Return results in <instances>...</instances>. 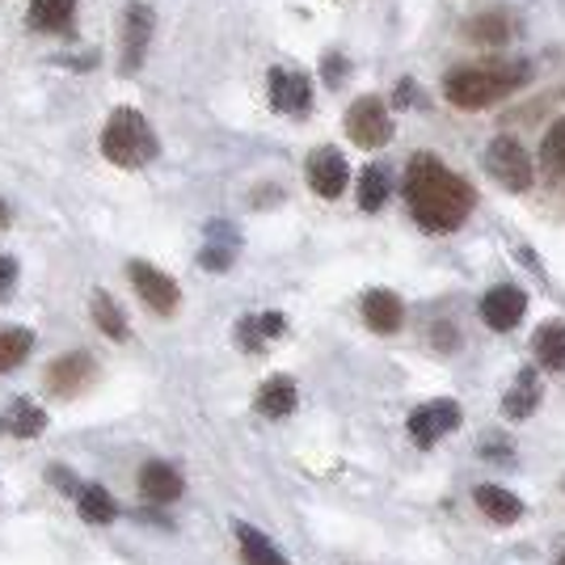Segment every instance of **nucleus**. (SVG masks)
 I'll return each mask as SVG.
<instances>
[{"label":"nucleus","mask_w":565,"mask_h":565,"mask_svg":"<svg viewBox=\"0 0 565 565\" xmlns=\"http://www.w3.org/2000/svg\"><path fill=\"white\" fill-rule=\"evenodd\" d=\"M405 203H409V215L418 220V228H426V233H456L469 220L477 194L439 157L418 152L405 166Z\"/></svg>","instance_id":"obj_1"},{"label":"nucleus","mask_w":565,"mask_h":565,"mask_svg":"<svg viewBox=\"0 0 565 565\" xmlns=\"http://www.w3.org/2000/svg\"><path fill=\"white\" fill-rule=\"evenodd\" d=\"M523 81H527V64H472V68L451 72L444 81V94L460 110H486L507 94H515Z\"/></svg>","instance_id":"obj_2"},{"label":"nucleus","mask_w":565,"mask_h":565,"mask_svg":"<svg viewBox=\"0 0 565 565\" xmlns=\"http://www.w3.org/2000/svg\"><path fill=\"white\" fill-rule=\"evenodd\" d=\"M161 143L152 122L131 110V106H118L115 115L106 118V131H102V157L118 169H143L148 161H157Z\"/></svg>","instance_id":"obj_3"},{"label":"nucleus","mask_w":565,"mask_h":565,"mask_svg":"<svg viewBox=\"0 0 565 565\" xmlns=\"http://www.w3.org/2000/svg\"><path fill=\"white\" fill-rule=\"evenodd\" d=\"M127 279H131L136 296H140L157 317H173L178 305H182V287L169 279L166 270H157L152 262H127Z\"/></svg>","instance_id":"obj_4"},{"label":"nucleus","mask_w":565,"mask_h":565,"mask_svg":"<svg viewBox=\"0 0 565 565\" xmlns=\"http://www.w3.org/2000/svg\"><path fill=\"white\" fill-rule=\"evenodd\" d=\"M347 136H351L359 148H384L393 140V115L380 97H359L351 110H347Z\"/></svg>","instance_id":"obj_5"},{"label":"nucleus","mask_w":565,"mask_h":565,"mask_svg":"<svg viewBox=\"0 0 565 565\" xmlns=\"http://www.w3.org/2000/svg\"><path fill=\"white\" fill-rule=\"evenodd\" d=\"M465 423V414H460V405L456 401H426L418 409H409V418H405V430H409V439L418 444V448H435L448 430Z\"/></svg>","instance_id":"obj_6"},{"label":"nucleus","mask_w":565,"mask_h":565,"mask_svg":"<svg viewBox=\"0 0 565 565\" xmlns=\"http://www.w3.org/2000/svg\"><path fill=\"white\" fill-rule=\"evenodd\" d=\"M486 169H490L507 190H527L532 178H536L527 148L519 140H511V136H498V140L486 148Z\"/></svg>","instance_id":"obj_7"},{"label":"nucleus","mask_w":565,"mask_h":565,"mask_svg":"<svg viewBox=\"0 0 565 565\" xmlns=\"http://www.w3.org/2000/svg\"><path fill=\"white\" fill-rule=\"evenodd\" d=\"M481 321L498 333H511L523 321V312H527V296H523V287H511V282H502V287H490L486 296H481Z\"/></svg>","instance_id":"obj_8"},{"label":"nucleus","mask_w":565,"mask_h":565,"mask_svg":"<svg viewBox=\"0 0 565 565\" xmlns=\"http://www.w3.org/2000/svg\"><path fill=\"white\" fill-rule=\"evenodd\" d=\"M152 9L148 4H127V13H122V72L131 76V72H140L143 55H148V43H152Z\"/></svg>","instance_id":"obj_9"},{"label":"nucleus","mask_w":565,"mask_h":565,"mask_svg":"<svg viewBox=\"0 0 565 565\" xmlns=\"http://www.w3.org/2000/svg\"><path fill=\"white\" fill-rule=\"evenodd\" d=\"M94 376H97L94 354L68 351L64 359H55L47 367V393L51 397H76L85 384H94Z\"/></svg>","instance_id":"obj_10"},{"label":"nucleus","mask_w":565,"mask_h":565,"mask_svg":"<svg viewBox=\"0 0 565 565\" xmlns=\"http://www.w3.org/2000/svg\"><path fill=\"white\" fill-rule=\"evenodd\" d=\"M270 106L279 115L291 118H305L308 106H312V85H308L305 72H291V68H270Z\"/></svg>","instance_id":"obj_11"},{"label":"nucleus","mask_w":565,"mask_h":565,"mask_svg":"<svg viewBox=\"0 0 565 565\" xmlns=\"http://www.w3.org/2000/svg\"><path fill=\"white\" fill-rule=\"evenodd\" d=\"M308 186L312 194H321V199H338L347 182H351V169H347V157L338 152V148H317L312 157H308Z\"/></svg>","instance_id":"obj_12"},{"label":"nucleus","mask_w":565,"mask_h":565,"mask_svg":"<svg viewBox=\"0 0 565 565\" xmlns=\"http://www.w3.org/2000/svg\"><path fill=\"white\" fill-rule=\"evenodd\" d=\"M541 372L536 367H523L515 380H511V388H507V397H502V414L511 418V423H527L532 414H536V405H541Z\"/></svg>","instance_id":"obj_13"},{"label":"nucleus","mask_w":565,"mask_h":565,"mask_svg":"<svg viewBox=\"0 0 565 565\" xmlns=\"http://www.w3.org/2000/svg\"><path fill=\"white\" fill-rule=\"evenodd\" d=\"M296 405H300V393H296V380L291 376L262 380L258 397H254V409H258L262 418H270V423L291 418V414H296Z\"/></svg>","instance_id":"obj_14"},{"label":"nucleus","mask_w":565,"mask_h":565,"mask_svg":"<svg viewBox=\"0 0 565 565\" xmlns=\"http://www.w3.org/2000/svg\"><path fill=\"white\" fill-rule=\"evenodd\" d=\"M363 321H367V330L372 333H397L405 326V305H401L397 291H367L363 296Z\"/></svg>","instance_id":"obj_15"},{"label":"nucleus","mask_w":565,"mask_h":565,"mask_svg":"<svg viewBox=\"0 0 565 565\" xmlns=\"http://www.w3.org/2000/svg\"><path fill=\"white\" fill-rule=\"evenodd\" d=\"M186 490V481H182V472L166 465V460H148L140 469V494L148 502H178Z\"/></svg>","instance_id":"obj_16"},{"label":"nucleus","mask_w":565,"mask_h":565,"mask_svg":"<svg viewBox=\"0 0 565 565\" xmlns=\"http://www.w3.org/2000/svg\"><path fill=\"white\" fill-rule=\"evenodd\" d=\"M76 22V0H30L25 25L39 34H64Z\"/></svg>","instance_id":"obj_17"},{"label":"nucleus","mask_w":565,"mask_h":565,"mask_svg":"<svg viewBox=\"0 0 565 565\" xmlns=\"http://www.w3.org/2000/svg\"><path fill=\"white\" fill-rule=\"evenodd\" d=\"M236 245H241V241H236V228L220 220V224L207 228V245H203V254H199V266H203V270H215V275L228 270L236 258Z\"/></svg>","instance_id":"obj_18"},{"label":"nucleus","mask_w":565,"mask_h":565,"mask_svg":"<svg viewBox=\"0 0 565 565\" xmlns=\"http://www.w3.org/2000/svg\"><path fill=\"white\" fill-rule=\"evenodd\" d=\"M472 502L486 511V519H494L502 527L523 519V502H519L511 490H502V486H477V490H472Z\"/></svg>","instance_id":"obj_19"},{"label":"nucleus","mask_w":565,"mask_h":565,"mask_svg":"<svg viewBox=\"0 0 565 565\" xmlns=\"http://www.w3.org/2000/svg\"><path fill=\"white\" fill-rule=\"evenodd\" d=\"M236 544H241V562L245 565H287L279 548L270 544V536H262L258 527H249V523H236Z\"/></svg>","instance_id":"obj_20"},{"label":"nucleus","mask_w":565,"mask_h":565,"mask_svg":"<svg viewBox=\"0 0 565 565\" xmlns=\"http://www.w3.org/2000/svg\"><path fill=\"white\" fill-rule=\"evenodd\" d=\"M287 330V317L282 312H258V317H245L241 326H236V338H241V347L245 351L258 354L270 338H279V333Z\"/></svg>","instance_id":"obj_21"},{"label":"nucleus","mask_w":565,"mask_h":565,"mask_svg":"<svg viewBox=\"0 0 565 565\" xmlns=\"http://www.w3.org/2000/svg\"><path fill=\"white\" fill-rule=\"evenodd\" d=\"M532 351H536V363L548 367V372H565V321H548L532 333Z\"/></svg>","instance_id":"obj_22"},{"label":"nucleus","mask_w":565,"mask_h":565,"mask_svg":"<svg viewBox=\"0 0 565 565\" xmlns=\"http://www.w3.org/2000/svg\"><path fill=\"white\" fill-rule=\"evenodd\" d=\"M30 351H34V333L22 326H0V372L22 367Z\"/></svg>","instance_id":"obj_23"},{"label":"nucleus","mask_w":565,"mask_h":565,"mask_svg":"<svg viewBox=\"0 0 565 565\" xmlns=\"http://www.w3.org/2000/svg\"><path fill=\"white\" fill-rule=\"evenodd\" d=\"M81 519L85 523H115L118 519V502L110 490H102V486H81Z\"/></svg>","instance_id":"obj_24"},{"label":"nucleus","mask_w":565,"mask_h":565,"mask_svg":"<svg viewBox=\"0 0 565 565\" xmlns=\"http://www.w3.org/2000/svg\"><path fill=\"white\" fill-rule=\"evenodd\" d=\"M94 326L106 338H115V342H127V317H122V308L115 305V296H106V291H94Z\"/></svg>","instance_id":"obj_25"},{"label":"nucleus","mask_w":565,"mask_h":565,"mask_svg":"<svg viewBox=\"0 0 565 565\" xmlns=\"http://www.w3.org/2000/svg\"><path fill=\"white\" fill-rule=\"evenodd\" d=\"M384 203H388V173H384V166H367L359 173V207L380 212Z\"/></svg>","instance_id":"obj_26"},{"label":"nucleus","mask_w":565,"mask_h":565,"mask_svg":"<svg viewBox=\"0 0 565 565\" xmlns=\"http://www.w3.org/2000/svg\"><path fill=\"white\" fill-rule=\"evenodd\" d=\"M9 435H18V439H34V435H43L47 430V414L34 405V401H18L13 409H9Z\"/></svg>","instance_id":"obj_27"},{"label":"nucleus","mask_w":565,"mask_h":565,"mask_svg":"<svg viewBox=\"0 0 565 565\" xmlns=\"http://www.w3.org/2000/svg\"><path fill=\"white\" fill-rule=\"evenodd\" d=\"M541 166H544V173L565 178V118H557V122L548 127V136H544V143H541Z\"/></svg>","instance_id":"obj_28"},{"label":"nucleus","mask_w":565,"mask_h":565,"mask_svg":"<svg viewBox=\"0 0 565 565\" xmlns=\"http://www.w3.org/2000/svg\"><path fill=\"white\" fill-rule=\"evenodd\" d=\"M507 18H498V13H490V18H477V22H469V39H477V43H502L507 39Z\"/></svg>","instance_id":"obj_29"},{"label":"nucleus","mask_w":565,"mask_h":565,"mask_svg":"<svg viewBox=\"0 0 565 565\" xmlns=\"http://www.w3.org/2000/svg\"><path fill=\"white\" fill-rule=\"evenodd\" d=\"M13 279H18V262L9 258V254H0V300L9 296V287H13Z\"/></svg>","instance_id":"obj_30"},{"label":"nucleus","mask_w":565,"mask_h":565,"mask_svg":"<svg viewBox=\"0 0 565 565\" xmlns=\"http://www.w3.org/2000/svg\"><path fill=\"white\" fill-rule=\"evenodd\" d=\"M414 102H423V89H418L414 81H401V85H397V106H414Z\"/></svg>","instance_id":"obj_31"},{"label":"nucleus","mask_w":565,"mask_h":565,"mask_svg":"<svg viewBox=\"0 0 565 565\" xmlns=\"http://www.w3.org/2000/svg\"><path fill=\"white\" fill-rule=\"evenodd\" d=\"M342 76H347V60H342V55H330V60H326V81L338 85Z\"/></svg>","instance_id":"obj_32"},{"label":"nucleus","mask_w":565,"mask_h":565,"mask_svg":"<svg viewBox=\"0 0 565 565\" xmlns=\"http://www.w3.org/2000/svg\"><path fill=\"white\" fill-rule=\"evenodd\" d=\"M0 228H9V203L0 199Z\"/></svg>","instance_id":"obj_33"},{"label":"nucleus","mask_w":565,"mask_h":565,"mask_svg":"<svg viewBox=\"0 0 565 565\" xmlns=\"http://www.w3.org/2000/svg\"><path fill=\"white\" fill-rule=\"evenodd\" d=\"M557 565H565V553H562V557H557Z\"/></svg>","instance_id":"obj_34"}]
</instances>
